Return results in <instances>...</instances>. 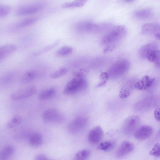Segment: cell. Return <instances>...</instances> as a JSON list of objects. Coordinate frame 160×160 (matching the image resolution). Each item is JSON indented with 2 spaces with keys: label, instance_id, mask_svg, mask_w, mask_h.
I'll list each match as a JSON object with an SVG mask.
<instances>
[{
  "label": "cell",
  "instance_id": "1",
  "mask_svg": "<svg viewBox=\"0 0 160 160\" xmlns=\"http://www.w3.org/2000/svg\"><path fill=\"white\" fill-rule=\"evenodd\" d=\"M88 86V82L84 78L76 77L68 82L63 89V92L66 95H72L85 90Z\"/></svg>",
  "mask_w": 160,
  "mask_h": 160
},
{
  "label": "cell",
  "instance_id": "2",
  "mask_svg": "<svg viewBox=\"0 0 160 160\" xmlns=\"http://www.w3.org/2000/svg\"><path fill=\"white\" fill-rule=\"evenodd\" d=\"M130 63L129 60L122 59L116 61L109 68V77L113 78H118L123 75L129 68Z\"/></svg>",
  "mask_w": 160,
  "mask_h": 160
},
{
  "label": "cell",
  "instance_id": "3",
  "mask_svg": "<svg viewBox=\"0 0 160 160\" xmlns=\"http://www.w3.org/2000/svg\"><path fill=\"white\" fill-rule=\"evenodd\" d=\"M127 29L122 25L115 27L102 38V43L104 45H109L122 38L126 34Z\"/></svg>",
  "mask_w": 160,
  "mask_h": 160
},
{
  "label": "cell",
  "instance_id": "4",
  "mask_svg": "<svg viewBox=\"0 0 160 160\" xmlns=\"http://www.w3.org/2000/svg\"><path fill=\"white\" fill-rule=\"evenodd\" d=\"M108 25L107 24H98L90 21H83L77 23L75 28L76 31L81 32H97Z\"/></svg>",
  "mask_w": 160,
  "mask_h": 160
},
{
  "label": "cell",
  "instance_id": "5",
  "mask_svg": "<svg viewBox=\"0 0 160 160\" xmlns=\"http://www.w3.org/2000/svg\"><path fill=\"white\" fill-rule=\"evenodd\" d=\"M140 117L137 115L130 116L124 120L122 126V131L123 134L130 136L134 134L140 124Z\"/></svg>",
  "mask_w": 160,
  "mask_h": 160
},
{
  "label": "cell",
  "instance_id": "6",
  "mask_svg": "<svg viewBox=\"0 0 160 160\" xmlns=\"http://www.w3.org/2000/svg\"><path fill=\"white\" fill-rule=\"evenodd\" d=\"M42 118L47 122L60 124L63 122L64 117L62 113L58 110L51 108L47 109L43 112Z\"/></svg>",
  "mask_w": 160,
  "mask_h": 160
},
{
  "label": "cell",
  "instance_id": "7",
  "mask_svg": "<svg viewBox=\"0 0 160 160\" xmlns=\"http://www.w3.org/2000/svg\"><path fill=\"white\" fill-rule=\"evenodd\" d=\"M88 122L87 118L83 116L77 117L68 124L67 128L69 132L75 134L82 131L86 127Z\"/></svg>",
  "mask_w": 160,
  "mask_h": 160
},
{
  "label": "cell",
  "instance_id": "8",
  "mask_svg": "<svg viewBox=\"0 0 160 160\" xmlns=\"http://www.w3.org/2000/svg\"><path fill=\"white\" fill-rule=\"evenodd\" d=\"M36 87L33 85L27 86L13 92L10 98L14 101L22 100L29 98L36 93Z\"/></svg>",
  "mask_w": 160,
  "mask_h": 160
},
{
  "label": "cell",
  "instance_id": "9",
  "mask_svg": "<svg viewBox=\"0 0 160 160\" xmlns=\"http://www.w3.org/2000/svg\"><path fill=\"white\" fill-rule=\"evenodd\" d=\"M44 4L38 3L23 6L18 8L15 13L18 16L29 15L37 13L44 8Z\"/></svg>",
  "mask_w": 160,
  "mask_h": 160
},
{
  "label": "cell",
  "instance_id": "10",
  "mask_svg": "<svg viewBox=\"0 0 160 160\" xmlns=\"http://www.w3.org/2000/svg\"><path fill=\"white\" fill-rule=\"evenodd\" d=\"M103 136V132L102 128L100 126H98L90 131L88 135V138L91 144H96L101 141Z\"/></svg>",
  "mask_w": 160,
  "mask_h": 160
},
{
  "label": "cell",
  "instance_id": "11",
  "mask_svg": "<svg viewBox=\"0 0 160 160\" xmlns=\"http://www.w3.org/2000/svg\"><path fill=\"white\" fill-rule=\"evenodd\" d=\"M153 129L151 126L144 125L138 127L134 134L135 138L139 140L146 139L149 138L153 132Z\"/></svg>",
  "mask_w": 160,
  "mask_h": 160
},
{
  "label": "cell",
  "instance_id": "12",
  "mask_svg": "<svg viewBox=\"0 0 160 160\" xmlns=\"http://www.w3.org/2000/svg\"><path fill=\"white\" fill-rule=\"evenodd\" d=\"M134 148V145L132 143L127 141H124L117 150L115 156L118 158H122L132 152Z\"/></svg>",
  "mask_w": 160,
  "mask_h": 160
},
{
  "label": "cell",
  "instance_id": "13",
  "mask_svg": "<svg viewBox=\"0 0 160 160\" xmlns=\"http://www.w3.org/2000/svg\"><path fill=\"white\" fill-rule=\"evenodd\" d=\"M154 81V78L144 75L135 83L134 86L135 88L139 90H146L152 85Z\"/></svg>",
  "mask_w": 160,
  "mask_h": 160
},
{
  "label": "cell",
  "instance_id": "14",
  "mask_svg": "<svg viewBox=\"0 0 160 160\" xmlns=\"http://www.w3.org/2000/svg\"><path fill=\"white\" fill-rule=\"evenodd\" d=\"M17 46L14 44H7L0 47V61L3 60L17 49Z\"/></svg>",
  "mask_w": 160,
  "mask_h": 160
},
{
  "label": "cell",
  "instance_id": "15",
  "mask_svg": "<svg viewBox=\"0 0 160 160\" xmlns=\"http://www.w3.org/2000/svg\"><path fill=\"white\" fill-rule=\"evenodd\" d=\"M28 139L29 145L33 148L40 147L43 142V138L42 135L38 132L30 134Z\"/></svg>",
  "mask_w": 160,
  "mask_h": 160
},
{
  "label": "cell",
  "instance_id": "16",
  "mask_svg": "<svg viewBox=\"0 0 160 160\" xmlns=\"http://www.w3.org/2000/svg\"><path fill=\"white\" fill-rule=\"evenodd\" d=\"M37 76V73L34 70L28 71L20 77V81L23 84H27L34 80Z\"/></svg>",
  "mask_w": 160,
  "mask_h": 160
},
{
  "label": "cell",
  "instance_id": "17",
  "mask_svg": "<svg viewBox=\"0 0 160 160\" xmlns=\"http://www.w3.org/2000/svg\"><path fill=\"white\" fill-rule=\"evenodd\" d=\"M158 46L157 43L155 42L149 43L144 45L139 49V53L140 56L142 58H146L148 53L150 51L158 49Z\"/></svg>",
  "mask_w": 160,
  "mask_h": 160
},
{
  "label": "cell",
  "instance_id": "18",
  "mask_svg": "<svg viewBox=\"0 0 160 160\" xmlns=\"http://www.w3.org/2000/svg\"><path fill=\"white\" fill-rule=\"evenodd\" d=\"M150 62H154L156 66L160 65V50H152L147 54L146 57Z\"/></svg>",
  "mask_w": 160,
  "mask_h": 160
},
{
  "label": "cell",
  "instance_id": "19",
  "mask_svg": "<svg viewBox=\"0 0 160 160\" xmlns=\"http://www.w3.org/2000/svg\"><path fill=\"white\" fill-rule=\"evenodd\" d=\"M56 93V90L54 88H49L41 91L38 95V98L41 100H48L53 97Z\"/></svg>",
  "mask_w": 160,
  "mask_h": 160
},
{
  "label": "cell",
  "instance_id": "20",
  "mask_svg": "<svg viewBox=\"0 0 160 160\" xmlns=\"http://www.w3.org/2000/svg\"><path fill=\"white\" fill-rule=\"evenodd\" d=\"M15 152L14 147L11 145L5 146L1 151L0 154V160H7L11 157Z\"/></svg>",
  "mask_w": 160,
  "mask_h": 160
},
{
  "label": "cell",
  "instance_id": "21",
  "mask_svg": "<svg viewBox=\"0 0 160 160\" xmlns=\"http://www.w3.org/2000/svg\"><path fill=\"white\" fill-rule=\"evenodd\" d=\"M159 28V25L156 23H152L145 24L141 27L142 34H149L155 33Z\"/></svg>",
  "mask_w": 160,
  "mask_h": 160
},
{
  "label": "cell",
  "instance_id": "22",
  "mask_svg": "<svg viewBox=\"0 0 160 160\" xmlns=\"http://www.w3.org/2000/svg\"><path fill=\"white\" fill-rule=\"evenodd\" d=\"M60 42V40L57 39L50 44L34 52L33 55L34 56H38L43 54L56 47L59 44Z\"/></svg>",
  "mask_w": 160,
  "mask_h": 160
},
{
  "label": "cell",
  "instance_id": "23",
  "mask_svg": "<svg viewBox=\"0 0 160 160\" xmlns=\"http://www.w3.org/2000/svg\"><path fill=\"white\" fill-rule=\"evenodd\" d=\"M116 142L113 140L105 141L100 143L97 147L98 150L105 152L112 150L115 147Z\"/></svg>",
  "mask_w": 160,
  "mask_h": 160
},
{
  "label": "cell",
  "instance_id": "24",
  "mask_svg": "<svg viewBox=\"0 0 160 160\" xmlns=\"http://www.w3.org/2000/svg\"><path fill=\"white\" fill-rule=\"evenodd\" d=\"M38 20V18L36 17L27 18L17 23L15 25L14 27L16 28H21L26 27L33 24Z\"/></svg>",
  "mask_w": 160,
  "mask_h": 160
},
{
  "label": "cell",
  "instance_id": "25",
  "mask_svg": "<svg viewBox=\"0 0 160 160\" xmlns=\"http://www.w3.org/2000/svg\"><path fill=\"white\" fill-rule=\"evenodd\" d=\"M88 0H74L70 2H66L62 5V7L67 8L83 6Z\"/></svg>",
  "mask_w": 160,
  "mask_h": 160
},
{
  "label": "cell",
  "instance_id": "26",
  "mask_svg": "<svg viewBox=\"0 0 160 160\" xmlns=\"http://www.w3.org/2000/svg\"><path fill=\"white\" fill-rule=\"evenodd\" d=\"M91 151L87 149L81 150L76 153L74 159L76 160H85L87 159L90 156Z\"/></svg>",
  "mask_w": 160,
  "mask_h": 160
},
{
  "label": "cell",
  "instance_id": "27",
  "mask_svg": "<svg viewBox=\"0 0 160 160\" xmlns=\"http://www.w3.org/2000/svg\"><path fill=\"white\" fill-rule=\"evenodd\" d=\"M72 50L73 49L71 47L68 46H65L57 50L55 52V54L58 56H65L72 53Z\"/></svg>",
  "mask_w": 160,
  "mask_h": 160
},
{
  "label": "cell",
  "instance_id": "28",
  "mask_svg": "<svg viewBox=\"0 0 160 160\" xmlns=\"http://www.w3.org/2000/svg\"><path fill=\"white\" fill-rule=\"evenodd\" d=\"M67 71L68 70L66 68L62 67L52 72L49 77L52 79L57 78L65 74Z\"/></svg>",
  "mask_w": 160,
  "mask_h": 160
},
{
  "label": "cell",
  "instance_id": "29",
  "mask_svg": "<svg viewBox=\"0 0 160 160\" xmlns=\"http://www.w3.org/2000/svg\"><path fill=\"white\" fill-rule=\"evenodd\" d=\"M21 122V118L19 116H15L12 118L7 124L9 129L12 128L19 125Z\"/></svg>",
  "mask_w": 160,
  "mask_h": 160
},
{
  "label": "cell",
  "instance_id": "30",
  "mask_svg": "<svg viewBox=\"0 0 160 160\" xmlns=\"http://www.w3.org/2000/svg\"><path fill=\"white\" fill-rule=\"evenodd\" d=\"M150 11L148 9H144L137 11L135 13V16L139 19H145L149 17L151 15Z\"/></svg>",
  "mask_w": 160,
  "mask_h": 160
},
{
  "label": "cell",
  "instance_id": "31",
  "mask_svg": "<svg viewBox=\"0 0 160 160\" xmlns=\"http://www.w3.org/2000/svg\"><path fill=\"white\" fill-rule=\"evenodd\" d=\"M11 7L8 5H2L0 6V18L5 17L10 12Z\"/></svg>",
  "mask_w": 160,
  "mask_h": 160
},
{
  "label": "cell",
  "instance_id": "32",
  "mask_svg": "<svg viewBox=\"0 0 160 160\" xmlns=\"http://www.w3.org/2000/svg\"><path fill=\"white\" fill-rule=\"evenodd\" d=\"M151 155L160 157V144L157 143L155 144L149 152Z\"/></svg>",
  "mask_w": 160,
  "mask_h": 160
},
{
  "label": "cell",
  "instance_id": "33",
  "mask_svg": "<svg viewBox=\"0 0 160 160\" xmlns=\"http://www.w3.org/2000/svg\"><path fill=\"white\" fill-rule=\"evenodd\" d=\"M13 79V75L12 74L8 73L3 77L1 82L5 84H8L10 83Z\"/></svg>",
  "mask_w": 160,
  "mask_h": 160
},
{
  "label": "cell",
  "instance_id": "34",
  "mask_svg": "<svg viewBox=\"0 0 160 160\" xmlns=\"http://www.w3.org/2000/svg\"><path fill=\"white\" fill-rule=\"evenodd\" d=\"M130 94V90L127 89H122L119 93V96L121 98H124L128 97Z\"/></svg>",
  "mask_w": 160,
  "mask_h": 160
},
{
  "label": "cell",
  "instance_id": "35",
  "mask_svg": "<svg viewBox=\"0 0 160 160\" xmlns=\"http://www.w3.org/2000/svg\"><path fill=\"white\" fill-rule=\"evenodd\" d=\"M34 159L36 160H48L50 159L45 154L39 153L36 155Z\"/></svg>",
  "mask_w": 160,
  "mask_h": 160
},
{
  "label": "cell",
  "instance_id": "36",
  "mask_svg": "<svg viewBox=\"0 0 160 160\" xmlns=\"http://www.w3.org/2000/svg\"><path fill=\"white\" fill-rule=\"evenodd\" d=\"M154 116L155 119L160 121V106L157 107L154 111Z\"/></svg>",
  "mask_w": 160,
  "mask_h": 160
},
{
  "label": "cell",
  "instance_id": "37",
  "mask_svg": "<svg viewBox=\"0 0 160 160\" xmlns=\"http://www.w3.org/2000/svg\"><path fill=\"white\" fill-rule=\"evenodd\" d=\"M116 48V46L114 44H109L104 48L103 50L104 53H106L111 52L114 50Z\"/></svg>",
  "mask_w": 160,
  "mask_h": 160
},
{
  "label": "cell",
  "instance_id": "38",
  "mask_svg": "<svg viewBox=\"0 0 160 160\" xmlns=\"http://www.w3.org/2000/svg\"><path fill=\"white\" fill-rule=\"evenodd\" d=\"M100 79L102 81H107L109 78V75L108 73L106 72H102L99 75Z\"/></svg>",
  "mask_w": 160,
  "mask_h": 160
},
{
  "label": "cell",
  "instance_id": "39",
  "mask_svg": "<svg viewBox=\"0 0 160 160\" xmlns=\"http://www.w3.org/2000/svg\"><path fill=\"white\" fill-rule=\"evenodd\" d=\"M73 74L77 78H83L84 77V74L81 72H75L73 73Z\"/></svg>",
  "mask_w": 160,
  "mask_h": 160
},
{
  "label": "cell",
  "instance_id": "40",
  "mask_svg": "<svg viewBox=\"0 0 160 160\" xmlns=\"http://www.w3.org/2000/svg\"><path fill=\"white\" fill-rule=\"evenodd\" d=\"M106 81H102L97 85V87H100L104 85L106 83Z\"/></svg>",
  "mask_w": 160,
  "mask_h": 160
},
{
  "label": "cell",
  "instance_id": "41",
  "mask_svg": "<svg viewBox=\"0 0 160 160\" xmlns=\"http://www.w3.org/2000/svg\"><path fill=\"white\" fill-rule=\"evenodd\" d=\"M155 37L157 39L160 40V32L156 33L155 34Z\"/></svg>",
  "mask_w": 160,
  "mask_h": 160
},
{
  "label": "cell",
  "instance_id": "42",
  "mask_svg": "<svg viewBox=\"0 0 160 160\" xmlns=\"http://www.w3.org/2000/svg\"><path fill=\"white\" fill-rule=\"evenodd\" d=\"M126 2H132L135 0H124Z\"/></svg>",
  "mask_w": 160,
  "mask_h": 160
}]
</instances>
